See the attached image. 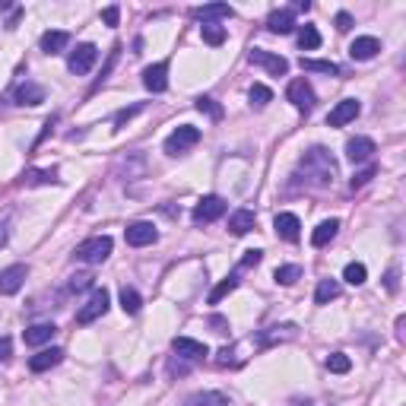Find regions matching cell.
Masks as SVG:
<instances>
[{"label":"cell","instance_id":"cell-8","mask_svg":"<svg viewBox=\"0 0 406 406\" xmlns=\"http://www.w3.org/2000/svg\"><path fill=\"white\" fill-rule=\"evenodd\" d=\"M251 64L257 67H264L267 74H273V76H286L289 74V60L282 58V54H273V51H264V48H254L248 54Z\"/></svg>","mask_w":406,"mask_h":406},{"label":"cell","instance_id":"cell-35","mask_svg":"<svg viewBox=\"0 0 406 406\" xmlns=\"http://www.w3.org/2000/svg\"><path fill=\"white\" fill-rule=\"evenodd\" d=\"M23 184H58V172L54 168H42V172H25Z\"/></svg>","mask_w":406,"mask_h":406},{"label":"cell","instance_id":"cell-38","mask_svg":"<svg viewBox=\"0 0 406 406\" xmlns=\"http://www.w3.org/2000/svg\"><path fill=\"white\" fill-rule=\"evenodd\" d=\"M374 174H378V168H374V166L362 168V172H356V174H352V178H349V188H352V191H362V188H365V184H368V181H372Z\"/></svg>","mask_w":406,"mask_h":406},{"label":"cell","instance_id":"cell-3","mask_svg":"<svg viewBox=\"0 0 406 406\" xmlns=\"http://www.w3.org/2000/svg\"><path fill=\"white\" fill-rule=\"evenodd\" d=\"M197 143H200V127L181 124V127H174V131L166 137V153H168V156H184V153L194 150Z\"/></svg>","mask_w":406,"mask_h":406},{"label":"cell","instance_id":"cell-14","mask_svg":"<svg viewBox=\"0 0 406 406\" xmlns=\"http://www.w3.org/2000/svg\"><path fill=\"white\" fill-rule=\"evenodd\" d=\"M143 86L150 92H166L168 89V60H159V64L146 67L143 70Z\"/></svg>","mask_w":406,"mask_h":406},{"label":"cell","instance_id":"cell-26","mask_svg":"<svg viewBox=\"0 0 406 406\" xmlns=\"http://www.w3.org/2000/svg\"><path fill=\"white\" fill-rule=\"evenodd\" d=\"M67 45H70V32H64V29H51V32L42 35V51L45 54H60Z\"/></svg>","mask_w":406,"mask_h":406},{"label":"cell","instance_id":"cell-19","mask_svg":"<svg viewBox=\"0 0 406 406\" xmlns=\"http://www.w3.org/2000/svg\"><path fill=\"white\" fill-rule=\"evenodd\" d=\"M13 99H16V105H42L45 102V89L38 83H32V80H25L23 86H16V92H13Z\"/></svg>","mask_w":406,"mask_h":406},{"label":"cell","instance_id":"cell-30","mask_svg":"<svg viewBox=\"0 0 406 406\" xmlns=\"http://www.w3.org/2000/svg\"><path fill=\"white\" fill-rule=\"evenodd\" d=\"M121 308H124L127 315H140V308H143L140 292L131 289V286H124V289H121Z\"/></svg>","mask_w":406,"mask_h":406},{"label":"cell","instance_id":"cell-20","mask_svg":"<svg viewBox=\"0 0 406 406\" xmlns=\"http://www.w3.org/2000/svg\"><path fill=\"white\" fill-rule=\"evenodd\" d=\"M60 359H64V349L51 346V349H42V352H35V356L29 359V368H32V372H48V368L60 365Z\"/></svg>","mask_w":406,"mask_h":406},{"label":"cell","instance_id":"cell-1","mask_svg":"<svg viewBox=\"0 0 406 406\" xmlns=\"http://www.w3.org/2000/svg\"><path fill=\"white\" fill-rule=\"evenodd\" d=\"M333 178H340V168H337V159L324 146H311L305 156L299 159L295 174H292V188H330Z\"/></svg>","mask_w":406,"mask_h":406},{"label":"cell","instance_id":"cell-47","mask_svg":"<svg viewBox=\"0 0 406 406\" xmlns=\"http://www.w3.org/2000/svg\"><path fill=\"white\" fill-rule=\"evenodd\" d=\"M210 327H216V333H229V321H225V317H219V315L210 317Z\"/></svg>","mask_w":406,"mask_h":406},{"label":"cell","instance_id":"cell-16","mask_svg":"<svg viewBox=\"0 0 406 406\" xmlns=\"http://www.w3.org/2000/svg\"><path fill=\"white\" fill-rule=\"evenodd\" d=\"M273 229L282 241H299L302 238V223L295 213H280L273 219Z\"/></svg>","mask_w":406,"mask_h":406},{"label":"cell","instance_id":"cell-45","mask_svg":"<svg viewBox=\"0 0 406 406\" xmlns=\"http://www.w3.org/2000/svg\"><path fill=\"white\" fill-rule=\"evenodd\" d=\"M10 356H13V340L0 337V362H10Z\"/></svg>","mask_w":406,"mask_h":406},{"label":"cell","instance_id":"cell-31","mask_svg":"<svg viewBox=\"0 0 406 406\" xmlns=\"http://www.w3.org/2000/svg\"><path fill=\"white\" fill-rule=\"evenodd\" d=\"M299 48L302 51L321 48V32H317L315 25H302V29H299Z\"/></svg>","mask_w":406,"mask_h":406},{"label":"cell","instance_id":"cell-9","mask_svg":"<svg viewBox=\"0 0 406 406\" xmlns=\"http://www.w3.org/2000/svg\"><path fill=\"white\" fill-rule=\"evenodd\" d=\"M124 238L131 248H146V245H156L159 232H156V225L146 223V219H140V223H131L124 229Z\"/></svg>","mask_w":406,"mask_h":406},{"label":"cell","instance_id":"cell-33","mask_svg":"<svg viewBox=\"0 0 406 406\" xmlns=\"http://www.w3.org/2000/svg\"><path fill=\"white\" fill-rule=\"evenodd\" d=\"M343 280H346L349 286H362V282L368 280V270H365V264L352 260V264H346V270H343Z\"/></svg>","mask_w":406,"mask_h":406},{"label":"cell","instance_id":"cell-25","mask_svg":"<svg viewBox=\"0 0 406 406\" xmlns=\"http://www.w3.org/2000/svg\"><path fill=\"white\" fill-rule=\"evenodd\" d=\"M337 232H340V219H324L315 232H311V245H315V248H324V245H330V241L337 238Z\"/></svg>","mask_w":406,"mask_h":406},{"label":"cell","instance_id":"cell-36","mask_svg":"<svg viewBox=\"0 0 406 406\" xmlns=\"http://www.w3.org/2000/svg\"><path fill=\"white\" fill-rule=\"evenodd\" d=\"M248 99H251V105H254V108H264L267 102H273V92L267 89L264 83H254V86H251V92H248Z\"/></svg>","mask_w":406,"mask_h":406},{"label":"cell","instance_id":"cell-6","mask_svg":"<svg viewBox=\"0 0 406 406\" xmlns=\"http://www.w3.org/2000/svg\"><path fill=\"white\" fill-rule=\"evenodd\" d=\"M108 305H111V299H108V289H92L89 302H86V305L76 311V324H92V321H99V317L108 311Z\"/></svg>","mask_w":406,"mask_h":406},{"label":"cell","instance_id":"cell-50","mask_svg":"<svg viewBox=\"0 0 406 406\" xmlns=\"http://www.w3.org/2000/svg\"><path fill=\"white\" fill-rule=\"evenodd\" d=\"M299 406H311V403H299Z\"/></svg>","mask_w":406,"mask_h":406},{"label":"cell","instance_id":"cell-11","mask_svg":"<svg viewBox=\"0 0 406 406\" xmlns=\"http://www.w3.org/2000/svg\"><path fill=\"white\" fill-rule=\"evenodd\" d=\"M378 153V146H374L372 137H352V140L346 143V159L352 162V166H362V162H372V156Z\"/></svg>","mask_w":406,"mask_h":406},{"label":"cell","instance_id":"cell-5","mask_svg":"<svg viewBox=\"0 0 406 406\" xmlns=\"http://www.w3.org/2000/svg\"><path fill=\"white\" fill-rule=\"evenodd\" d=\"M95 60H99V48L89 45V42H83V45H76V51H70V58H67V70L76 74V76H83V74H89V70H92Z\"/></svg>","mask_w":406,"mask_h":406},{"label":"cell","instance_id":"cell-46","mask_svg":"<svg viewBox=\"0 0 406 406\" xmlns=\"http://www.w3.org/2000/svg\"><path fill=\"white\" fill-rule=\"evenodd\" d=\"M102 19H105V25H117L121 10H117V7H105V10H102Z\"/></svg>","mask_w":406,"mask_h":406},{"label":"cell","instance_id":"cell-29","mask_svg":"<svg viewBox=\"0 0 406 406\" xmlns=\"http://www.w3.org/2000/svg\"><path fill=\"white\" fill-rule=\"evenodd\" d=\"M235 289H238V276H225V280L219 282L213 292H210V305H219V302H223L225 295H232Z\"/></svg>","mask_w":406,"mask_h":406},{"label":"cell","instance_id":"cell-21","mask_svg":"<svg viewBox=\"0 0 406 406\" xmlns=\"http://www.w3.org/2000/svg\"><path fill=\"white\" fill-rule=\"evenodd\" d=\"M54 333H58L54 324H32V327L23 333V340H25V346H45V343L54 340Z\"/></svg>","mask_w":406,"mask_h":406},{"label":"cell","instance_id":"cell-24","mask_svg":"<svg viewBox=\"0 0 406 406\" xmlns=\"http://www.w3.org/2000/svg\"><path fill=\"white\" fill-rule=\"evenodd\" d=\"M184 406H232V403L219 390H197V394H191L184 400Z\"/></svg>","mask_w":406,"mask_h":406},{"label":"cell","instance_id":"cell-43","mask_svg":"<svg viewBox=\"0 0 406 406\" xmlns=\"http://www.w3.org/2000/svg\"><path fill=\"white\" fill-rule=\"evenodd\" d=\"M384 289H387V292H397L400 289V270H397V267H390L387 273H384Z\"/></svg>","mask_w":406,"mask_h":406},{"label":"cell","instance_id":"cell-12","mask_svg":"<svg viewBox=\"0 0 406 406\" xmlns=\"http://www.w3.org/2000/svg\"><path fill=\"white\" fill-rule=\"evenodd\" d=\"M299 337V327L295 324H280V327H267L260 337H257V346H276V343H289Z\"/></svg>","mask_w":406,"mask_h":406},{"label":"cell","instance_id":"cell-42","mask_svg":"<svg viewBox=\"0 0 406 406\" xmlns=\"http://www.w3.org/2000/svg\"><path fill=\"white\" fill-rule=\"evenodd\" d=\"M264 260V251H245V257H241V264H238V270H251V267H257Z\"/></svg>","mask_w":406,"mask_h":406},{"label":"cell","instance_id":"cell-27","mask_svg":"<svg viewBox=\"0 0 406 406\" xmlns=\"http://www.w3.org/2000/svg\"><path fill=\"white\" fill-rule=\"evenodd\" d=\"M340 295V282L337 280H321L315 289V305H330L333 299Z\"/></svg>","mask_w":406,"mask_h":406},{"label":"cell","instance_id":"cell-2","mask_svg":"<svg viewBox=\"0 0 406 406\" xmlns=\"http://www.w3.org/2000/svg\"><path fill=\"white\" fill-rule=\"evenodd\" d=\"M111 248H115V241L108 235H92V238L76 245V260H83V264H105Z\"/></svg>","mask_w":406,"mask_h":406},{"label":"cell","instance_id":"cell-23","mask_svg":"<svg viewBox=\"0 0 406 406\" xmlns=\"http://www.w3.org/2000/svg\"><path fill=\"white\" fill-rule=\"evenodd\" d=\"M254 225H257V216L251 213V210H235V213L229 216V232L238 235V238L241 235H248Z\"/></svg>","mask_w":406,"mask_h":406},{"label":"cell","instance_id":"cell-10","mask_svg":"<svg viewBox=\"0 0 406 406\" xmlns=\"http://www.w3.org/2000/svg\"><path fill=\"white\" fill-rule=\"evenodd\" d=\"M25 276H29V267L25 264H13L7 270H0V295H16L23 289Z\"/></svg>","mask_w":406,"mask_h":406},{"label":"cell","instance_id":"cell-41","mask_svg":"<svg viewBox=\"0 0 406 406\" xmlns=\"http://www.w3.org/2000/svg\"><path fill=\"white\" fill-rule=\"evenodd\" d=\"M117 54H121V45H115V48H111V54H108V64L102 67V76H99V83L92 86V92H95V89H99V86H102V83H105V80H108V74H111V67H115Z\"/></svg>","mask_w":406,"mask_h":406},{"label":"cell","instance_id":"cell-39","mask_svg":"<svg viewBox=\"0 0 406 406\" xmlns=\"http://www.w3.org/2000/svg\"><path fill=\"white\" fill-rule=\"evenodd\" d=\"M197 111L210 115L213 121H219V117H223V108L216 105V99H210V95H200V99H197Z\"/></svg>","mask_w":406,"mask_h":406},{"label":"cell","instance_id":"cell-49","mask_svg":"<svg viewBox=\"0 0 406 406\" xmlns=\"http://www.w3.org/2000/svg\"><path fill=\"white\" fill-rule=\"evenodd\" d=\"M7 245V225H0V248Z\"/></svg>","mask_w":406,"mask_h":406},{"label":"cell","instance_id":"cell-7","mask_svg":"<svg viewBox=\"0 0 406 406\" xmlns=\"http://www.w3.org/2000/svg\"><path fill=\"white\" fill-rule=\"evenodd\" d=\"M286 99L299 108V111H305V115H308V111L315 108L317 95H315V89H311V83H308L305 76H299V80H292V83H289V89H286Z\"/></svg>","mask_w":406,"mask_h":406},{"label":"cell","instance_id":"cell-37","mask_svg":"<svg viewBox=\"0 0 406 406\" xmlns=\"http://www.w3.org/2000/svg\"><path fill=\"white\" fill-rule=\"evenodd\" d=\"M349 368H352V362H349L346 352H333V356H327V372H333V374H346Z\"/></svg>","mask_w":406,"mask_h":406},{"label":"cell","instance_id":"cell-22","mask_svg":"<svg viewBox=\"0 0 406 406\" xmlns=\"http://www.w3.org/2000/svg\"><path fill=\"white\" fill-rule=\"evenodd\" d=\"M235 10L229 7V3H207V7H197L194 10V16L200 19V23H216V19H232Z\"/></svg>","mask_w":406,"mask_h":406},{"label":"cell","instance_id":"cell-4","mask_svg":"<svg viewBox=\"0 0 406 406\" xmlns=\"http://www.w3.org/2000/svg\"><path fill=\"white\" fill-rule=\"evenodd\" d=\"M225 210H229V203H225L223 197H216V194H210V197H200L197 207H194V223L197 225H207V223H216V219H223Z\"/></svg>","mask_w":406,"mask_h":406},{"label":"cell","instance_id":"cell-28","mask_svg":"<svg viewBox=\"0 0 406 406\" xmlns=\"http://www.w3.org/2000/svg\"><path fill=\"white\" fill-rule=\"evenodd\" d=\"M302 70H308V74H330V76L340 74V67L333 60H315V58H302Z\"/></svg>","mask_w":406,"mask_h":406},{"label":"cell","instance_id":"cell-15","mask_svg":"<svg viewBox=\"0 0 406 406\" xmlns=\"http://www.w3.org/2000/svg\"><path fill=\"white\" fill-rule=\"evenodd\" d=\"M359 111H362V105H359L356 99H343V102H337V108L327 115V124H330V127H343V124H349V121H356Z\"/></svg>","mask_w":406,"mask_h":406},{"label":"cell","instance_id":"cell-32","mask_svg":"<svg viewBox=\"0 0 406 406\" xmlns=\"http://www.w3.org/2000/svg\"><path fill=\"white\" fill-rule=\"evenodd\" d=\"M273 280L280 282V286H292V282L302 280V267L299 264H286V267H276Z\"/></svg>","mask_w":406,"mask_h":406},{"label":"cell","instance_id":"cell-34","mask_svg":"<svg viewBox=\"0 0 406 406\" xmlns=\"http://www.w3.org/2000/svg\"><path fill=\"white\" fill-rule=\"evenodd\" d=\"M200 35H203V42L213 45V48H219V45L225 42V29H223V25H216V23L200 25Z\"/></svg>","mask_w":406,"mask_h":406},{"label":"cell","instance_id":"cell-18","mask_svg":"<svg viewBox=\"0 0 406 406\" xmlns=\"http://www.w3.org/2000/svg\"><path fill=\"white\" fill-rule=\"evenodd\" d=\"M292 29H295V13H292V10H273V13L267 16V32L289 35Z\"/></svg>","mask_w":406,"mask_h":406},{"label":"cell","instance_id":"cell-48","mask_svg":"<svg viewBox=\"0 0 406 406\" xmlns=\"http://www.w3.org/2000/svg\"><path fill=\"white\" fill-rule=\"evenodd\" d=\"M337 29H340V32H349V29H352V16H349V13H337Z\"/></svg>","mask_w":406,"mask_h":406},{"label":"cell","instance_id":"cell-40","mask_svg":"<svg viewBox=\"0 0 406 406\" xmlns=\"http://www.w3.org/2000/svg\"><path fill=\"white\" fill-rule=\"evenodd\" d=\"M143 111V105H131V108H121V111H117L115 115V131H121V127L127 124V121H131L133 115H140Z\"/></svg>","mask_w":406,"mask_h":406},{"label":"cell","instance_id":"cell-44","mask_svg":"<svg viewBox=\"0 0 406 406\" xmlns=\"http://www.w3.org/2000/svg\"><path fill=\"white\" fill-rule=\"evenodd\" d=\"M92 286V276L89 273H76V276H70V292H76V289H89Z\"/></svg>","mask_w":406,"mask_h":406},{"label":"cell","instance_id":"cell-17","mask_svg":"<svg viewBox=\"0 0 406 406\" xmlns=\"http://www.w3.org/2000/svg\"><path fill=\"white\" fill-rule=\"evenodd\" d=\"M378 51H381V42H378L374 35H359L356 42L349 45V58L352 60H372Z\"/></svg>","mask_w":406,"mask_h":406},{"label":"cell","instance_id":"cell-13","mask_svg":"<svg viewBox=\"0 0 406 406\" xmlns=\"http://www.w3.org/2000/svg\"><path fill=\"white\" fill-rule=\"evenodd\" d=\"M172 349H174V356H178V359H188V362H194V359H203V356H210L207 343L191 340V337H174V340H172Z\"/></svg>","mask_w":406,"mask_h":406}]
</instances>
